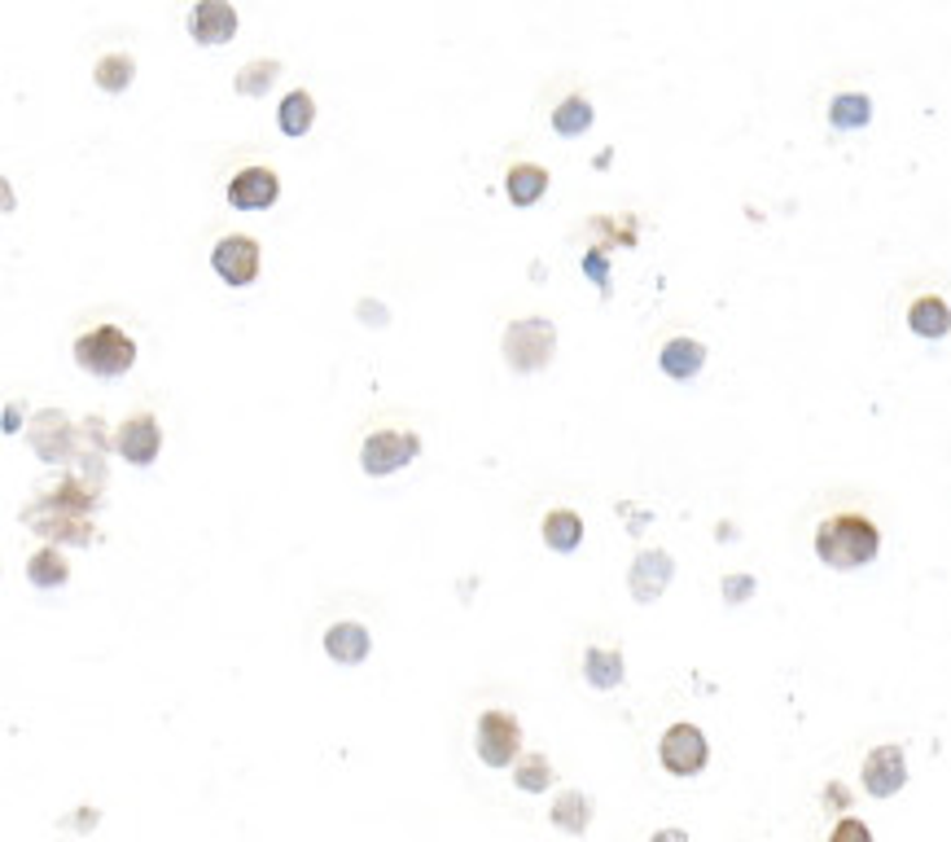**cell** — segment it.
I'll list each match as a JSON object with an SVG mask.
<instances>
[{"mask_svg":"<svg viewBox=\"0 0 951 842\" xmlns=\"http://www.w3.org/2000/svg\"><path fill=\"white\" fill-rule=\"evenodd\" d=\"M877 549H882V531L864 513H833L816 527V553L833 570H855V566L873 562Z\"/></svg>","mask_w":951,"mask_h":842,"instance_id":"obj_1","label":"cell"},{"mask_svg":"<svg viewBox=\"0 0 951 842\" xmlns=\"http://www.w3.org/2000/svg\"><path fill=\"white\" fill-rule=\"evenodd\" d=\"M75 361H79V369H88V374L114 378V374L132 369L136 347H132V339H128L123 330H114V325H97L92 334H84V339L75 343Z\"/></svg>","mask_w":951,"mask_h":842,"instance_id":"obj_2","label":"cell"},{"mask_svg":"<svg viewBox=\"0 0 951 842\" xmlns=\"http://www.w3.org/2000/svg\"><path fill=\"white\" fill-rule=\"evenodd\" d=\"M553 347H557V334L544 317H527V321H513L505 330V361L513 369H540L553 361Z\"/></svg>","mask_w":951,"mask_h":842,"instance_id":"obj_3","label":"cell"},{"mask_svg":"<svg viewBox=\"0 0 951 842\" xmlns=\"http://www.w3.org/2000/svg\"><path fill=\"white\" fill-rule=\"evenodd\" d=\"M657 755H662V768H666L671 777H697V773L706 768V760H710L706 738H701L697 724H671V729L662 733Z\"/></svg>","mask_w":951,"mask_h":842,"instance_id":"obj_4","label":"cell"},{"mask_svg":"<svg viewBox=\"0 0 951 842\" xmlns=\"http://www.w3.org/2000/svg\"><path fill=\"white\" fill-rule=\"evenodd\" d=\"M474 742H478L483 764H491V768H509L513 755H518V746H522V729H518L513 716H505V711H487V716H478Z\"/></svg>","mask_w":951,"mask_h":842,"instance_id":"obj_5","label":"cell"},{"mask_svg":"<svg viewBox=\"0 0 951 842\" xmlns=\"http://www.w3.org/2000/svg\"><path fill=\"white\" fill-rule=\"evenodd\" d=\"M417 452H421V439H417V434H403V430H377V434L364 439V447H360V465H364L368 474H390V469L408 465Z\"/></svg>","mask_w":951,"mask_h":842,"instance_id":"obj_6","label":"cell"},{"mask_svg":"<svg viewBox=\"0 0 951 842\" xmlns=\"http://www.w3.org/2000/svg\"><path fill=\"white\" fill-rule=\"evenodd\" d=\"M211 264L229 286H251L255 273H259V242L246 237V233H229V237H220Z\"/></svg>","mask_w":951,"mask_h":842,"instance_id":"obj_7","label":"cell"},{"mask_svg":"<svg viewBox=\"0 0 951 842\" xmlns=\"http://www.w3.org/2000/svg\"><path fill=\"white\" fill-rule=\"evenodd\" d=\"M908 782V764H904V751L899 746H877L869 760H864V790L873 799H891L899 795Z\"/></svg>","mask_w":951,"mask_h":842,"instance_id":"obj_8","label":"cell"},{"mask_svg":"<svg viewBox=\"0 0 951 842\" xmlns=\"http://www.w3.org/2000/svg\"><path fill=\"white\" fill-rule=\"evenodd\" d=\"M114 447H119V456L128 465H150L158 456V447H163V430H158V421L150 418V413H136V418H128L119 425Z\"/></svg>","mask_w":951,"mask_h":842,"instance_id":"obj_9","label":"cell"},{"mask_svg":"<svg viewBox=\"0 0 951 842\" xmlns=\"http://www.w3.org/2000/svg\"><path fill=\"white\" fill-rule=\"evenodd\" d=\"M233 31H237L233 4H224V0H198L189 9V35L198 44H224V40H233Z\"/></svg>","mask_w":951,"mask_h":842,"instance_id":"obj_10","label":"cell"},{"mask_svg":"<svg viewBox=\"0 0 951 842\" xmlns=\"http://www.w3.org/2000/svg\"><path fill=\"white\" fill-rule=\"evenodd\" d=\"M229 202L237 211H259L268 202H277V171L273 167H246L233 176L229 185Z\"/></svg>","mask_w":951,"mask_h":842,"instance_id":"obj_11","label":"cell"},{"mask_svg":"<svg viewBox=\"0 0 951 842\" xmlns=\"http://www.w3.org/2000/svg\"><path fill=\"white\" fill-rule=\"evenodd\" d=\"M671 579V553L653 549V553H640L632 566V592L635 601H653Z\"/></svg>","mask_w":951,"mask_h":842,"instance_id":"obj_12","label":"cell"},{"mask_svg":"<svg viewBox=\"0 0 951 842\" xmlns=\"http://www.w3.org/2000/svg\"><path fill=\"white\" fill-rule=\"evenodd\" d=\"M324 650H329V658L355 667V663L368 658V632H364L360 623H333V628L324 632Z\"/></svg>","mask_w":951,"mask_h":842,"instance_id":"obj_13","label":"cell"},{"mask_svg":"<svg viewBox=\"0 0 951 842\" xmlns=\"http://www.w3.org/2000/svg\"><path fill=\"white\" fill-rule=\"evenodd\" d=\"M657 361H662V369H666L675 383H688V378L706 365V347H701L697 339H671Z\"/></svg>","mask_w":951,"mask_h":842,"instance_id":"obj_14","label":"cell"},{"mask_svg":"<svg viewBox=\"0 0 951 842\" xmlns=\"http://www.w3.org/2000/svg\"><path fill=\"white\" fill-rule=\"evenodd\" d=\"M908 325H913L921 339H943L951 330V308L939 295H921V299L908 308Z\"/></svg>","mask_w":951,"mask_h":842,"instance_id":"obj_15","label":"cell"},{"mask_svg":"<svg viewBox=\"0 0 951 842\" xmlns=\"http://www.w3.org/2000/svg\"><path fill=\"white\" fill-rule=\"evenodd\" d=\"M544 540H549V549H557V553L579 549V540H584V518H579L575 509H553V513H544Z\"/></svg>","mask_w":951,"mask_h":842,"instance_id":"obj_16","label":"cell"},{"mask_svg":"<svg viewBox=\"0 0 951 842\" xmlns=\"http://www.w3.org/2000/svg\"><path fill=\"white\" fill-rule=\"evenodd\" d=\"M505 189H509V198H513L518 207H531V202H535V198L549 189V171H544V167H535V163H518V167L509 171Z\"/></svg>","mask_w":951,"mask_h":842,"instance_id":"obj_17","label":"cell"},{"mask_svg":"<svg viewBox=\"0 0 951 842\" xmlns=\"http://www.w3.org/2000/svg\"><path fill=\"white\" fill-rule=\"evenodd\" d=\"M277 119H281V132L286 136H303L308 128H312V119H317V106H312V92H303V88H295L286 101H281V110H277Z\"/></svg>","mask_w":951,"mask_h":842,"instance_id":"obj_18","label":"cell"},{"mask_svg":"<svg viewBox=\"0 0 951 842\" xmlns=\"http://www.w3.org/2000/svg\"><path fill=\"white\" fill-rule=\"evenodd\" d=\"M584 676L597 689H615L623 680V654L619 650H588L584 654Z\"/></svg>","mask_w":951,"mask_h":842,"instance_id":"obj_19","label":"cell"},{"mask_svg":"<svg viewBox=\"0 0 951 842\" xmlns=\"http://www.w3.org/2000/svg\"><path fill=\"white\" fill-rule=\"evenodd\" d=\"M829 119H833V128H864L873 119V101L864 92H838L829 106Z\"/></svg>","mask_w":951,"mask_h":842,"instance_id":"obj_20","label":"cell"},{"mask_svg":"<svg viewBox=\"0 0 951 842\" xmlns=\"http://www.w3.org/2000/svg\"><path fill=\"white\" fill-rule=\"evenodd\" d=\"M553 821H557L566 834H584V830H588V821H593V804H588L579 790H566V795H557Z\"/></svg>","mask_w":951,"mask_h":842,"instance_id":"obj_21","label":"cell"},{"mask_svg":"<svg viewBox=\"0 0 951 842\" xmlns=\"http://www.w3.org/2000/svg\"><path fill=\"white\" fill-rule=\"evenodd\" d=\"M588 123H593V106H588V97H566L557 110H553V128L562 132V136H579V132H588Z\"/></svg>","mask_w":951,"mask_h":842,"instance_id":"obj_22","label":"cell"},{"mask_svg":"<svg viewBox=\"0 0 951 842\" xmlns=\"http://www.w3.org/2000/svg\"><path fill=\"white\" fill-rule=\"evenodd\" d=\"M132 70H136V62L128 57V53H106V57H97V84L106 88V92H119V88H128L132 84Z\"/></svg>","mask_w":951,"mask_h":842,"instance_id":"obj_23","label":"cell"},{"mask_svg":"<svg viewBox=\"0 0 951 842\" xmlns=\"http://www.w3.org/2000/svg\"><path fill=\"white\" fill-rule=\"evenodd\" d=\"M26 575H31L35 588H57V584H66V562H62L57 549H40V553L26 562Z\"/></svg>","mask_w":951,"mask_h":842,"instance_id":"obj_24","label":"cell"},{"mask_svg":"<svg viewBox=\"0 0 951 842\" xmlns=\"http://www.w3.org/2000/svg\"><path fill=\"white\" fill-rule=\"evenodd\" d=\"M277 70H281V62H273V57L246 62V70L237 75V92H246V97H259V92H268V84L277 79Z\"/></svg>","mask_w":951,"mask_h":842,"instance_id":"obj_25","label":"cell"},{"mask_svg":"<svg viewBox=\"0 0 951 842\" xmlns=\"http://www.w3.org/2000/svg\"><path fill=\"white\" fill-rule=\"evenodd\" d=\"M513 782H518L522 790H531V795H540V790H549V782H553V768H549V760H544V755H527V760L518 764V773H513Z\"/></svg>","mask_w":951,"mask_h":842,"instance_id":"obj_26","label":"cell"},{"mask_svg":"<svg viewBox=\"0 0 951 842\" xmlns=\"http://www.w3.org/2000/svg\"><path fill=\"white\" fill-rule=\"evenodd\" d=\"M829 842H873V834H869V826H864V821L847 817V821H838V826H833Z\"/></svg>","mask_w":951,"mask_h":842,"instance_id":"obj_27","label":"cell"},{"mask_svg":"<svg viewBox=\"0 0 951 842\" xmlns=\"http://www.w3.org/2000/svg\"><path fill=\"white\" fill-rule=\"evenodd\" d=\"M754 588V579H745V575H737V579H723V592H728V601H741V592H750Z\"/></svg>","mask_w":951,"mask_h":842,"instance_id":"obj_28","label":"cell"},{"mask_svg":"<svg viewBox=\"0 0 951 842\" xmlns=\"http://www.w3.org/2000/svg\"><path fill=\"white\" fill-rule=\"evenodd\" d=\"M825 804H829V808H851L847 786H829V790H825Z\"/></svg>","mask_w":951,"mask_h":842,"instance_id":"obj_29","label":"cell"},{"mask_svg":"<svg viewBox=\"0 0 951 842\" xmlns=\"http://www.w3.org/2000/svg\"><path fill=\"white\" fill-rule=\"evenodd\" d=\"M649 842H688V839H684L679 830H662V834H653Z\"/></svg>","mask_w":951,"mask_h":842,"instance_id":"obj_30","label":"cell"}]
</instances>
